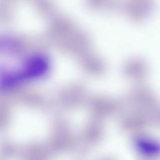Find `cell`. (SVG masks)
I'll list each match as a JSON object with an SVG mask.
<instances>
[{"label":"cell","mask_w":160,"mask_h":160,"mask_svg":"<svg viewBox=\"0 0 160 160\" xmlns=\"http://www.w3.org/2000/svg\"><path fill=\"white\" fill-rule=\"evenodd\" d=\"M49 69L42 54L9 38H0V90H11L39 79Z\"/></svg>","instance_id":"6da1fadb"}]
</instances>
